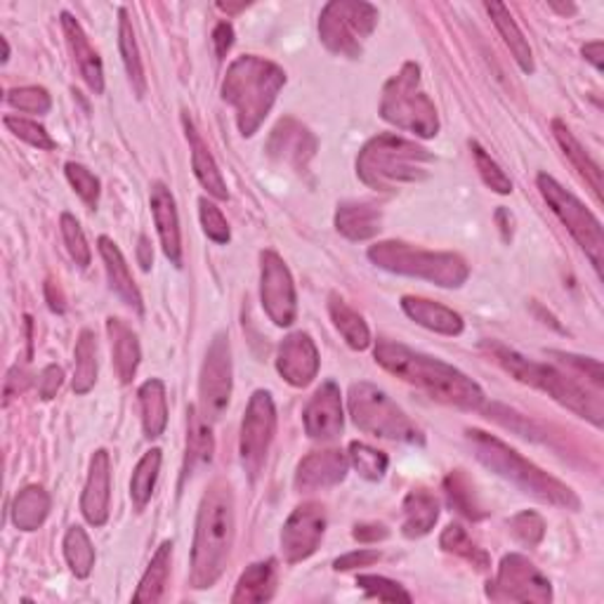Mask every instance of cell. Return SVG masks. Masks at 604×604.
<instances>
[{
  "mask_svg": "<svg viewBox=\"0 0 604 604\" xmlns=\"http://www.w3.org/2000/svg\"><path fill=\"white\" fill-rule=\"evenodd\" d=\"M64 557L76 579H88L95 567V548L84 527H68L64 537Z\"/></svg>",
  "mask_w": 604,
  "mask_h": 604,
  "instance_id": "60d3db41",
  "label": "cell"
},
{
  "mask_svg": "<svg viewBox=\"0 0 604 604\" xmlns=\"http://www.w3.org/2000/svg\"><path fill=\"white\" fill-rule=\"evenodd\" d=\"M485 350L493 356V362L503 366L507 374L517 378L525 386L541 390L548 397H553L557 404L574 411L576 416L590 420L595 428H602L604 423V402L602 392H590L588 388L579 386L574 378L562 374L555 366H548L541 362H531L525 354L511 350L499 342H487Z\"/></svg>",
  "mask_w": 604,
  "mask_h": 604,
  "instance_id": "5b68a950",
  "label": "cell"
},
{
  "mask_svg": "<svg viewBox=\"0 0 604 604\" xmlns=\"http://www.w3.org/2000/svg\"><path fill=\"white\" fill-rule=\"evenodd\" d=\"M553 356H559L562 362L569 364L571 368L579 370L586 378H590V382L597 390H602L604 386V376H602V364L597 360H590V356H576V354H565V352H553Z\"/></svg>",
  "mask_w": 604,
  "mask_h": 604,
  "instance_id": "db71d44e",
  "label": "cell"
},
{
  "mask_svg": "<svg viewBox=\"0 0 604 604\" xmlns=\"http://www.w3.org/2000/svg\"><path fill=\"white\" fill-rule=\"evenodd\" d=\"M402 310L411 322L418 326L428 328V331L442 334V336H461L463 334V317L458 312L449 310L446 305H439L428 298H416V295H404L402 298Z\"/></svg>",
  "mask_w": 604,
  "mask_h": 604,
  "instance_id": "4316f807",
  "label": "cell"
},
{
  "mask_svg": "<svg viewBox=\"0 0 604 604\" xmlns=\"http://www.w3.org/2000/svg\"><path fill=\"white\" fill-rule=\"evenodd\" d=\"M378 559H380L378 551H366V548H362V551H354V553L338 557L334 562V569L336 571H352V569H360V567H370Z\"/></svg>",
  "mask_w": 604,
  "mask_h": 604,
  "instance_id": "11a10c76",
  "label": "cell"
},
{
  "mask_svg": "<svg viewBox=\"0 0 604 604\" xmlns=\"http://www.w3.org/2000/svg\"><path fill=\"white\" fill-rule=\"evenodd\" d=\"M511 533L527 548H537L545 537V521L539 513L525 511L511 519Z\"/></svg>",
  "mask_w": 604,
  "mask_h": 604,
  "instance_id": "816d5d0a",
  "label": "cell"
},
{
  "mask_svg": "<svg viewBox=\"0 0 604 604\" xmlns=\"http://www.w3.org/2000/svg\"><path fill=\"white\" fill-rule=\"evenodd\" d=\"M76 366H74V392L88 394L98 382V340L92 331H80L76 340Z\"/></svg>",
  "mask_w": 604,
  "mask_h": 604,
  "instance_id": "f35d334b",
  "label": "cell"
},
{
  "mask_svg": "<svg viewBox=\"0 0 604 604\" xmlns=\"http://www.w3.org/2000/svg\"><path fill=\"white\" fill-rule=\"evenodd\" d=\"M274 593H277V562H255V565L246 567V571L239 576L231 604L269 602Z\"/></svg>",
  "mask_w": 604,
  "mask_h": 604,
  "instance_id": "f546056e",
  "label": "cell"
},
{
  "mask_svg": "<svg viewBox=\"0 0 604 604\" xmlns=\"http://www.w3.org/2000/svg\"><path fill=\"white\" fill-rule=\"evenodd\" d=\"M368 260L386 272L425 279L442 288H461L470 277V267L458 253L423 251L404 241H380L370 246Z\"/></svg>",
  "mask_w": 604,
  "mask_h": 604,
  "instance_id": "52a82bcc",
  "label": "cell"
},
{
  "mask_svg": "<svg viewBox=\"0 0 604 604\" xmlns=\"http://www.w3.org/2000/svg\"><path fill=\"white\" fill-rule=\"evenodd\" d=\"M54 288H58V284H54V281H48V284H46V298H48V305H50V310H52V312L62 314V312L66 310V305H64V293H62V291L54 293Z\"/></svg>",
  "mask_w": 604,
  "mask_h": 604,
  "instance_id": "94428289",
  "label": "cell"
},
{
  "mask_svg": "<svg viewBox=\"0 0 604 604\" xmlns=\"http://www.w3.org/2000/svg\"><path fill=\"white\" fill-rule=\"evenodd\" d=\"M98 249L100 255L104 260V269H106V279L109 286H112V291L126 302L130 310H135L137 314H144V302H142V293L140 288H137L130 267L126 263V257H123L118 246L109 239V237H100L98 239Z\"/></svg>",
  "mask_w": 604,
  "mask_h": 604,
  "instance_id": "d4e9b609",
  "label": "cell"
},
{
  "mask_svg": "<svg viewBox=\"0 0 604 604\" xmlns=\"http://www.w3.org/2000/svg\"><path fill=\"white\" fill-rule=\"evenodd\" d=\"M199 215H201V227L205 231V237L211 241L225 246L231 239V231L227 225V217L223 215V211L217 209V205L209 199H199Z\"/></svg>",
  "mask_w": 604,
  "mask_h": 604,
  "instance_id": "f5cc1de1",
  "label": "cell"
},
{
  "mask_svg": "<svg viewBox=\"0 0 604 604\" xmlns=\"http://www.w3.org/2000/svg\"><path fill=\"white\" fill-rule=\"evenodd\" d=\"M109 501H112V458L109 451L92 453L88 482L80 496V511L92 527H104L109 519Z\"/></svg>",
  "mask_w": 604,
  "mask_h": 604,
  "instance_id": "44dd1931",
  "label": "cell"
},
{
  "mask_svg": "<svg viewBox=\"0 0 604 604\" xmlns=\"http://www.w3.org/2000/svg\"><path fill=\"white\" fill-rule=\"evenodd\" d=\"M62 32L66 38V46L74 54V62L80 68V76L86 78V84L90 86V90L95 95H102L104 92V68H102V60L98 50L90 46V38L86 36L84 26L78 24V20L74 15H68V12H62Z\"/></svg>",
  "mask_w": 604,
  "mask_h": 604,
  "instance_id": "603a6c76",
  "label": "cell"
},
{
  "mask_svg": "<svg viewBox=\"0 0 604 604\" xmlns=\"http://www.w3.org/2000/svg\"><path fill=\"white\" fill-rule=\"evenodd\" d=\"M62 380H64V370L58 364H50L43 368V374L38 378V394L43 397V400H52L58 390L62 388Z\"/></svg>",
  "mask_w": 604,
  "mask_h": 604,
  "instance_id": "9f6ffc18",
  "label": "cell"
},
{
  "mask_svg": "<svg viewBox=\"0 0 604 604\" xmlns=\"http://www.w3.org/2000/svg\"><path fill=\"white\" fill-rule=\"evenodd\" d=\"M267 151L272 159L284 161L288 166H293V171L302 173L307 171L314 151H317V137L295 118H284L279 121V126L272 130L267 140Z\"/></svg>",
  "mask_w": 604,
  "mask_h": 604,
  "instance_id": "ac0fdd59",
  "label": "cell"
},
{
  "mask_svg": "<svg viewBox=\"0 0 604 604\" xmlns=\"http://www.w3.org/2000/svg\"><path fill=\"white\" fill-rule=\"evenodd\" d=\"M118 48H121L123 64H126V74H128V80H130L135 95H137V98H144V95H147V76H144L140 48H137L135 29L130 24L128 10L118 12Z\"/></svg>",
  "mask_w": 604,
  "mask_h": 604,
  "instance_id": "8d00e7d4",
  "label": "cell"
},
{
  "mask_svg": "<svg viewBox=\"0 0 604 604\" xmlns=\"http://www.w3.org/2000/svg\"><path fill=\"white\" fill-rule=\"evenodd\" d=\"M50 493L38 487V485H29L24 487L15 501H12V525H15L20 531H36L43 527V521L50 515Z\"/></svg>",
  "mask_w": 604,
  "mask_h": 604,
  "instance_id": "d6a6232c",
  "label": "cell"
},
{
  "mask_svg": "<svg viewBox=\"0 0 604 604\" xmlns=\"http://www.w3.org/2000/svg\"><path fill=\"white\" fill-rule=\"evenodd\" d=\"M183 128H185L187 142H189V149H191V166H194L197 180L201 183V187L209 191L213 199L227 201L229 191H227V185L223 180V173H219L209 144L203 142L201 133L197 130L194 121H191V116L187 112H183Z\"/></svg>",
  "mask_w": 604,
  "mask_h": 604,
  "instance_id": "cb8c5ba5",
  "label": "cell"
},
{
  "mask_svg": "<svg viewBox=\"0 0 604 604\" xmlns=\"http://www.w3.org/2000/svg\"><path fill=\"white\" fill-rule=\"evenodd\" d=\"M553 135H555L559 149L565 151V156L571 161L574 171L583 177L590 191H593V197L597 201H602V171L597 163L588 156V151L581 147V142L576 140L574 133L559 118L553 121Z\"/></svg>",
  "mask_w": 604,
  "mask_h": 604,
  "instance_id": "4dcf8cb0",
  "label": "cell"
},
{
  "mask_svg": "<svg viewBox=\"0 0 604 604\" xmlns=\"http://www.w3.org/2000/svg\"><path fill=\"white\" fill-rule=\"evenodd\" d=\"M432 154L400 135H378L356 156V175L376 191H394L402 185L420 183L430 175Z\"/></svg>",
  "mask_w": 604,
  "mask_h": 604,
  "instance_id": "8992f818",
  "label": "cell"
},
{
  "mask_svg": "<svg viewBox=\"0 0 604 604\" xmlns=\"http://www.w3.org/2000/svg\"><path fill=\"white\" fill-rule=\"evenodd\" d=\"M348 408L356 428L366 435L402 444H425V437L418 425L397 406L390 397L370 386L366 380L354 382L348 394Z\"/></svg>",
  "mask_w": 604,
  "mask_h": 604,
  "instance_id": "9c48e42d",
  "label": "cell"
},
{
  "mask_svg": "<svg viewBox=\"0 0 604 604\" xmlns=\"http://www.w3.org/2000/svg\"><path fill=\"white\" fill-rule=\"evenodd\" d=\"M380 116L390 126L414 133L423 140H430L439 133V116L437 106L423 90L420 66L416 62H406L400 74H394L380 98Z\"/></svg>",
  "mask_w": 604,
  "mask_h": 604,
  "instance_id": "ba28073f",
  "label": "cell"
},
{
  "mask_svg": "<svg viewBox=\"0 0 604 604\" xmlns=\"http://www.w3.org/2000/svg\"><path fill=\"white\" fill-rule=\"evenodd\" d=\"M352 537L360 543H378L386 541L390 537V529L386 525H378V521H366V525H356Z\"/></svg>",
  "mask_w": 604,
  "mask_h": 604,
  "instance_id": "6f0895ef",
  "label": "cell"
},
{
  "mask_svg": "<svg viewBox=\"0 0 604 604\" xmlns=\"http://www.w3.org/2000/svg\"><path fill=\"white\" fill-rule=\"evenodd\" d=\"M439 519V503L430 491L414 489L404 499V525L402 531L406 539H423L435 529Z\"/></svg>",
  "mask_w": 604,
  "mask_h": 604,
  "instance_id": "1f68e13d",
  "label": "cell"
},
{
  "mask_svg": "<svg viewBox=\"0 0 604 604\" xmlns=\"http://www.w3.org/2000/svg\"><path fill=\"white\" fill-rule=\"evenodd\" d=\"M350 463L354 465V470L360 473L368 482H378L382 479V475L388 473V456L382 451L362 444V442H352L350 444Z\"/></svg>",
  "mask_w": 604,
  "mask_h": 604,
  "instance_id": "ee69618b",
  "label": "cell"
},
{
  "mask_svg": "<svg viewBox=\"0 0 604 604\" xmlns=\"http://www.w3.org/2000/svg\"><path fill=\"white\" fill-rule=\"evenodd\" d=\"M159 470H161V449H151L140 461H137L130 477V499L137 511H142V507L151 501V496H154Z\"/></svg>",
  "mask_w": 604,
  "mask_h": 604,
  "instance_id": "ab89813d",
  "label": "cell"
},
{
  "mask_svg": "<svg viewBox=\"0 0 604 604\" xmlns=\"http://www.w3.org/2000/svg\"><path fill=\"white\" fill-rule=\"evenodd\" d=\"M378 24L376 5L366 0H331L319 17L322 43L340 58H362L364 40Z\"/></svg>",
  "mask_w": 604,
  "mask_h": 604,
  "instance_id": "30bf717a",
  "label": "cell"
},
{
  "mask_svg": "<svg viewBox=\"0 0 604 604\" xmlns=\"http://www.w3.org/2000/svg\"><path fill=\"white\" fill-rule=\"evenodd\" d=\"M64 173H66V180L68 185L74 187L76 194L84 199V203L88 205V209H98V203H100V180H98V175L90 173L84 163H74V161H68L66 166H64Z\"/></svg>",
  "mask_w": 604,
  "mask_h": 604,
  "instance_id": "7dc6e473",
  "label": "cell"
},
{
  "mask_svg": "<svg viewBox=\"0 0 604 604\" xmlns=\"http://www.w3.org/2000/svg\"><path fill=\"white\" fill-rule=\"evenodd\" d=\"M260 300L267 317L286 328L298 317V295L291 269L286 267L284 257L274 251L260 253Z\"/></svg>",
  "mask_w": 604,
  "mask_h": 604,
  "instance_id": "9a60e30c",
  "label": "cell"
},
{
  "mask_svg": "<svg viewBox=\"0 0 604 604\" xmlns=\"http://www.w3.org/2000/svg\"><path fill=\"white\" fill-rule=\"evenodd\" d=\"M274 432H277V406L267 390H255L243 414L239 439L241 463L253 479L263 470Z\"/></svg>",
  "mask_w": 604,
  "mask_h": 604,
  "instance_id": "4fadbf2b",
  "label": "cell"
},
{
  "mask_svg": "<svg viewBox=\"0 0 604 604\" xmlns=\"http://www.w3.org/2000/svg\"><path fill=\"white\" fill-rule=\"evenodd\" d=\"M277 370L293 388H307L319 374V350L307 334H291L277 350Z\"/></svg>",
  "mask_w": 604,
  "mask_h": 604,
  "instance_id": "e0dca14e",
  "label": "cell"
},
{
  "mask_svg": "<svg viewBox=\"0 0 604 604\" xmlns=\"http://www.w3.org/2000/svg\"><path fill=\"white\" fill-rule=\"evenodd\" d=\"M326 533V511L322 503H302L281 529V553L288 565H298L317 553Z\"/></svg>",
  "mask_w": 604,
  "mask_h": 604,
  "instance_id": "2e32d148",
  "label": "cell"
},
{
  "mask_svg": "<svg viewBox=\"0 0 604 604\" xmlns=\"http://www.w3.org/2000/svg\"><path fill=\"white\" fill-rule=\"evenodd\" d=\"M171 562H173V541H163L159 545V551L151 557L149 567L142 576L140 586H137L133 602H161L163 593H166V586L171 579Z\"/></svg>",
  "mask_w": 604,
  "mask_h": 604,
  "instance_id": "d590c367",
  "label": "cell"
},
{
  "mask_svg": "<svg viewBox=\"0 0 604 604\" xmlns=\"http://www.w3.org/2000/svg\"><path fill=\"white\" fill-rule=\"evenodd\" d=\"M201 416L205 420H219L231 400V350L227 334H217L211 342L201 366L199 380Z\"/></svg>",
  "mask_w": 604,
  "mask_h": 604,
  "instance_id": "5bb4252c",
  "label": "cell"
},
{
  "mask_svg": "<svg viewBox=\"0 0 604 604\" xmlns=\"http://www.w3.org/2000/svg\"><path fill=\"white\" fill-rule=\"evenodd\" d=\"M0 43H3V64L10 60V46H8V38H0Z\"/></svg>",
  "mask_w": 604,
  "mask_h": 604,
  "instance_id": "03108f58",
  "label": "cell"
},
{
  "mask_svg": "<svg viewBox=\"0 0 604 604\" xmlns=\"http://www.w3.org/2000/svg\"><path fill=\"white\" fill-rule=\"evenodd\" d=\"M302 420H305V430L312 439L317 442H328L336 439L342 432V400H340V388L336 382H324V386L312 394L305 411H302Z\"/></svg>",
  "mask_w": 604,
  "mask_h": 604,
  "instance_id": "d6986e66",
  "label": "cell"
},
{
  "mask_svg": "<svg viewBox=\"0 0 604 604\" xmlns=\"http://www.w3.org/2000/svg\"><path fill=\"white\" fill-rule=\"evenodd\" d=\"M8 104L12 109H17V112H24V114H38V116H43L50 112V106H52V98H50V92L46 88H40V86H24V88H12L8 92Z\"/></svg>",
  "mask_w": 604,
  "mask_h": 604,
  "instance_id": "681fc988",
  "label": "cell"
},
{
  "mask_svg": "<svg viewBox=\"0 0 604 604\" xmlns=\"http://www.w3.org/2000/svg\"><path fill=\"white\" fill-rule=\"evenodd\" d=\"M29 382H32V378L24 368L12 366L8 370V378H5V402H10L12 397H20L26 388H29Z\"/></svg>",
  "mask_w": 604,
  "mask_h": 604,
  "instance_id": "680465c9",
  "label": "cell"
},
{
  "mask_svg": "<svg viewBox=\"0 0 604 604\" xmlns=\"http://www.w3.org/2000/svg\"><path fill=\"white\" fill-rule=\"evenodd\" d=\"M465 435H468V442L475 451V458L491 473H496L499 477L515 485L521 493H527V496L537 499L541 503H548V505L567 507V511H579L581 507V501L571 491V487H567L565 482H559L557 477L541 470L537 463H531L529 458L521 456L519 451L501 442L499 437H493L482 430H468Z\"/></svg>",
  "mask_w": 604,
  "mask_h": 604,
  "instance_id": "277c9868",
  "label": "cell"
},
{
  "mask_svg": "<svg viewBox=\"0 0 604 604\" xmlns=\"http://www.w3.org/2000/svg\"><path fill=\"white\" fill-rule=\"evenodd\" d=\"M487 597L493 602H553V586L533 562L519 553L501 559L496 581L487 588Z\"/></svg>",
  "mask_w": 604,
  "mask_h": 604,
  "instance_id": "7c38bea8",
  "label": "cell"
},
{
  "mask_svg": "<svg viewBox=\"0 0 604 604\" xmlns=\"http://www.w3.org/2000/svg\"><path fill=\"white\" fill-rule=\"evenodd\" d=\"M487 12H489V17L493 22V26H496L499 34L503 36L505 40V46L511 48L513 52V58L515 62L519 64V68L525 74H533V52L529 48V40L525 38V34H521V29L517 26V22L513 20L511 15V10H507L503 3H487L485 5Z\"/></svg>",
  "mask_w": 604,
  "mask_h": 604,
  "instance_id": "e575fe53",
  "label": "cell"
},
{
  "mask_svg": "<svg viewBox=\"0 0 604 604\" xmlns=\"http://www.w3.org/2000/svg\"><path fill=\"white\" fill-rule=\"evenodd\" d=\"M356 586H360L368 600H380V602H414L411 593H406L404 586L397 581L386 579V576L376 574H362L356 576Z\"/></svg>",
  "mask_w": 604,
  "mask_h": 604,
  "instance_id": "bcb514c9",
  "label": "cell"
},
{
  "mask_svg": "<svg viewBox=\"0 0 604 604\" xmlns=\"http://www.w3.org/2000/svg\"><path fill=\"white\" fill-rule=\"evenodd\" d=\"M374 356L388 374L423 390L439 404L463 411H479L485 406L482 388L473 378L465 376L463 370L437 360V356L416 352L390 338H378Z\"/></svg>",
  "mask_w": 604,
  "mask_h": 604,
  "instance_id": "6da1fadb",
  "label": "cell"
},
{
  "mask_svg": "<svg viewBox=\"0 0 604 604\" xmlns=\"http://www.w3.org/2000/svg\"><path fill=\"white\" fill-rule=\"evenodd\" d=\"M215 451V439L211 423L201 416V411L189 406V428H187V451H185V470L183 479L197 475L205 465H211Z\"/></svg>",
  "mask_w": 604,
  "mask_h": 604,
  "instance_id": "f1b7e54d",
  "label": "cell"
},
{
  "mask_svg": "<svg viewBox=\"0 0 604 604\" xmlns=\"http://www.w3.org/2000/svg\"><path fill=\"white\" fill-rule=\"evenodd\" d=\"M60 229H62V239L66 243V251L74 257V263L78 267H88L92 253H90V246H88L84 229H80V225H78V219L72 213H62Z\"/></svg>",
  "mask_w": 604,
  "mask_h": 604,
  "instance_id": "c3c4849f",
  "label": "cell"
},
{
  "mask_svg": "<svg viewBox=\"0 0 604 604\" xmlns=\"http://www.w3.org/2000/svg\"><path fill=\"white\" fill-rule=\"evenodd\" d=\"M439 545H442V551H446V553L468 559L470 565L477 569L489 567V555L470 539V533L465 531L461 525H449L442 531V537H439Z\"/></svg>",
  "mask_w": 604,
  "mask_h": 604,
  "instance_id": "b9f144b4",
  "label": "cell"
},
{
  "mask_svg": "<svg viewBox=\"0 0 604 604\" xmlns=\"http://www.w3.org/2000/svg\"><path fill=\"white\" fill-rule=\"evenodd\" d=\"M3 123H5V128H8L12 135L20 137L22 142L32 144V147H36V149L52 151L54 147H58V142H54L52 137H50V133H48L43 126H40V123L32 121V118H22V116H12V114H8V116L3 118Z\"/></svg>",
  "mask_w": 604,
  "mask_h": 604,
  "instance_id": "f907efd6",
  "label": "cell"
},
{
  "mask_svg": "<svg viewBox=\"0 0 604 604\" xmlns=\"http://www.w3.org/2000/svg\"><path fill=\"white\" fill-rule=\"evenodd\" d=\"M348 470H350V458L342 451L338 449L314 451L298 463L295 489L300 493L331 489L348 477Z\"/></svg>",
  "mask_w": 604,
  "mask_h": 604,
  "instance_id": "ffe728a7",
  "label": "cell"
},
{
  "mask_svg": "<svg viewBox=\"0 0 604 604\" xmlns=\"http://www.w3.org/2000/svg\"><path fill=\"white\" fill-rule=\"evenodd\" d=\"M537 185L541 189V197L548 203L562 225L567 227L574 241L581 246L583 253L588 255L590 265L595 267L597 274H602V253H604V235L600 219L590 213L586 205L576 199L571 191L562 187L555 177L541 173L537 177Z\"/></svg>",
  "mask_w": 604,
  "mask_h": 604,
  "instance_id": "8fae6325",
  "label": "cell"
},
{
  "mask_svg": "<svg viewBox=\"0 0 604 604\" xmlns=\"http://www.w3.org/2000/svg\"><path fill=\"white\" fill-rule=\"evenodd\" d=\"M328 314L352 350H366L370 345V331L360 312H354L340 295L328 298Z\"/></svg>",
  "mask_w": 604,
  "mask_h": 604,
  "instance_id": "74e56055",
  "label": "cell"
},
{
  "mask_svg": "<svg viewBox=\"0 0 604 604\" xmlns=\"http://www.w3.org/2000/svg\"><path fill=\"white\" fill-rule=\"evenodd\" d=\"M336 229L350 241H368L382 229V213L370 201H342L336 211Z\"/></svg>",
  "mask_w": 604,
  "mask_h": 604,
  "instance_id": "484cf974",
  "label": "cell"
},
{
  "mask_svg": "<svg viewBox=\"0 0 604 604\" xmlns=\"http://www.w3.org/2000/svg\"><path fill=\"white\" fill-rule=\"evenodd\" d=\"M470 151H473V159H475V166L479 171V177H482L485 185L496 191L501 197H507L513 191V183L511 177H507L496 161L491 159V154H487V149L479 144V142H470Z\"/></svg>",
  "mask_w": 604,
  "mask_h": 604,
  "instance_id": "f6af8a7d",
  "label": "cell"
},
{
  "mask_svg": "<svg viewBox=\"0 0 604 604\" xmlns=\"http://www.w3.org/2000/svg\"><path fill=\"white\" fill-rule=\"evenodd\" d=\"M106 336L109 342H112V356H114L112 362L116 368V376L123 386H128V382L135 378L137 366H140L142 360L140 340H137L133 328L126 322H121L116 317L106 319Z\"/></svg>",
  "mask_w": 604,
  "mask_h": 604,
  "instance_id": "83f0119b",
  "label": "cell"
},
{
  "mask_svg": "<svg viewBox=\"0 0 604 604\" xmlns=\"http://www.w3.org/2000/svg\"><path fill=\"white\" fill-rule=\"evenodd\" d=\"M286 86V72L257 54H243L227 68L223 100L235 109L237 126L243 137H253Z\"/></svg>",
  "mask_w": 604,
  "mask_h": 604,
  "instance_id": "3957f363",
  "label": "cell"
},
{
  "mask_svg": "<svg viewBox=\"0 0 604 604\" xmlns=\"http://www.w3.org/2000/svg\"><path fill=\"white\" fill-rule=\"evenodd\" d=\"M140 408H142V430L147 439H156L163 435L168 425V397H166V386L163 380L151 378L142 382L140 390Z\"/></svg>",
  "mask_w": 604,
  "mask_h": 604,
  "instance_id": "836d02e7",
  "label": "cell"
},
{
  "mask_svg": "<svg viewBox=\"0 0 604 604\" xmlns=\"http://www.w3.org/2000/svg\"><path fill=\"white\" fill-rule=\"evenodd\" d=\"M444 491H446L449 505L456 513H461L463 517H468V519H482L485 517L482 505H479L477 499H475V489L470 487L468 477H465L463 473H451L444 479Z\"/></svg>",
  "mask_w": 604,
  "mask_h": 604,
  "instance_id": "7bdbcfd3",
  "label": "cell"
},
{
  "mask_svg": "<svg viewBox=\"0 0 604 604\" xmlns=\"http://www.w3.org/2000/svg\"><path fill=\"white\" fill-rule=\"evenodd\" d=\"M213 43H215V52L219 60L227 58V52L235 46V29H231L229 22H219L213 32Z\"/></svg>",
  "mask_w": 604,
  "mask_h": 604,
  "instance_id": "91938a15",
  "label": "cell"
},
{
  "mask_svg": "<svg viewBox=\"0 0 604 604\" xmlns=\"http://www.w3.org/2000/svg\"><path fill=\"white\" fill-rule=\"evenodd\" d=\"M137 260H140L144 272L151 267V263H154V251H151V243L144 235L140 237V243H137Z\"/></svg>",
  "mask_w": 604,
  "mask_h": 604,
  "instance_id": "6125c7cd",
  "label": "cell"
},
{
  "mask_svg": "<svg viewBox=\"0 0 604 604\" xmlns=\"http://www.w3.org/2000/svg\"><path fill=\"white\" fill-rule=\"evenodd\" d=\"M551 8L555 12H562V15H574L576 12V5H557V3H551Z\"/></svg>",
  "mask_w": 604,
  "mask_h": 604,
  "instance_id": "e7e4bbea",
  "label": "cell"
},
{
  "mask_svg": "<svg viewBox=\"0 0 604 604\" xmlns=\"http://www.w3.org/2000/svg\"><path fill=\"white\" fill-rule=\"evenodd\" d=\"M151 215H154V225L159 231V239L163 246V253L171 260L175 267H183V235H180V217H177L175 199L171 189L163 183L151 185L149 194Z\"/></svg>",
  "mask_w": 604,
  "mask_h": 604,
  "instance_id": "7402d4cb",
  "label": "cell"
},
{
  "mask_svg": "<svg viewBox=\"0 0 604 604\" xmlns=\"http://www.w3.org/2000/svg\"><path fill=\"white\" fill-rule=\"evenodd\" d=\"M231 545H235V496L227 482L215 479L205 489L197 515L189 574L191 588L205 590L217 583L227 567Z\"/></svg>",
  "mask_w": 604,
  "mask_h": 604,
  "instance_id": "7a4b0ae2",
  "label": "cell"
},
{
  "mask_svg": "<svg viewBox=\"0 0 604 604\" xmlns=\"http://www.w3.org/2000/svg\"><path fill=\"white\" fill-rule=\"evenodd\" d=\"M583 58L593 64L597 72H602V40H595V43H586L583 46Z\"/></svg>",
  "mask_w": 604,
  "mask_h": 604,
  "instance_id": "be15d7a7",
  "label": "cell"
}]
</instances>
